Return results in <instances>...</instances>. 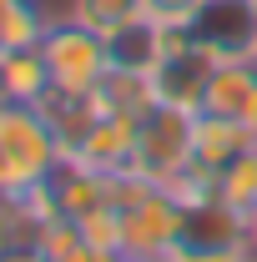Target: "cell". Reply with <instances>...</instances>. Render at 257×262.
I'll return each instance as SVG.
<instances>
[{
    "label": "cell",
    "mask_w": 257,
    "mask_h": 262,
    "mask_svg": "<svg viewBox=\"0 0 257 262\" xmlns=\"http://www.w3.org/2000/svg\"><path fill=\"white\" fill-rule=\"evenodd\" d=\"M202 10V0H141V15H152L166 31H187Z\"/></svg>",
    "instance_id": "cell-17"
},
{
    "label": "cell",
    "mask_w": 257,
    "mask_h": 262,
    "mask_svg": "<svg viewBox=\"0 0 257 262\" xmlns=\"http://www.w3.org/2000/svg\"><path fill=\"white\" fill-rule=\"evenodd\" d=\"M187 35L207 56H217V61H257L252 0H202V10L187 26Z\"/></svg>",
    "instance_id": "cell-6"
},
{
    "label": "cell",
    "mask_w": 257,
    "mask_h": 262,
    "mask_svg": "<svg viewBox=\"0 0 257 262\" xmlns=\"http://www.w3.org/2000/svg\"><path fill=\"white\" fill-rule=\"evenodd\" d=\"M66 15L81 20V26H91L96 35H111L116 26H126L131 15H141V0H71Z\"/></svg>",
    "instance_id": "cell-15"
},
{
    "label": "cell",
    "mask_w": 257,
    "mask_h": 262,
    "mask_svg": "<svg viewBox=\"0 0 257 262\" xmlns=\"http://www.w3.org/2000/svg\"><path fill=\"white\" fill-rule=\"evenodd\" d=\"M217 196H222L232 212H242V217H252V212H257V146H252V151H242L232 166L217 171Z\"/></svg>",
    "instance_id": "cell-14"
},
{
    "label": "cell",
    "mask_w": 257,
    "mask_h": 262,
    "mask_svg": "<svg viewBox=\"0 0 257 262\" xmlns=\"http://www.w3.org/2000/svg\"><path fill=\"white\" fill-rule=\"evenodd\" d=\"M192 131H197V111L187 106H172V101H157L141 121H136V157H131V171L166 187L172 177H182L192 166Z\"/></svg>",
    "instance_id": "cell-1"
},
{
    "label": "cell",
    "mask_w": 257,
    "mask_h": 262,
    "mask_svg": "<svg viewBox=\"0 0 257 262\" xmlns=\"http://www.w3.org/2000/svg\"><path fill=\"white\" fill-rule=\"evenodd\" d=\"M247 252H252V257H257V212H252V217H247Z\"/></svg>",
    "instance_id": "cell-19"
},
{
    "label": "cell",
    "mask_w": 257,
    "mask_h": 262,
    "mask_svg": "<svg viewBox=\"0 0 257 262\" xmlns=\"http://www.w3.org/2000/svg\"><path fill=\"white\" fill-rule=\"evenodd\" d=\"M182 212L187 207L166 187H152L131 207H121V257H146V262L172 257L182 242Z\"/></svg>",
    "instance_id": "cell-4"
},
{
    "label": "cell",
    "mask_w": 257,
    "mask_h": 262,
    "mask_svg": "<svg viewBox=\"0 0 257 262\" xmlns=\"http://www.w3.org/2000/svg\"><path fill=\"white\" fill-rule=\"evenodd\" d=\"M40 56L51 66V86L56 91H96L101 76L111 71V56H106V35H96L91 26L71 20V15H56L46 35H40Z\"/></svg>",
    "instance_id": "cell-2"
},
{
    "label": "cell",
    "mask_w": 257,
    "mask_h": 262,
    "mask_svg": "<svg viewBox=\"0 0 257 262\" xmlns=\"http://www.w3.org/2000/svg\"><path fill=\"white\" fill-rule=\"evenodd\" d=\"M217 71V56H207L187 31L172 35V51L161 56V66L152 71V86H157V101H172V106H187V111H202V96H207V81Z\"/></svg>",
    "instance_id": "cell-7"
},
{
    "label": "cell",
    "mask_w": 257,
    "mask_h": 262,
    "mask_svg": "<svg viewBox=\"0 0 257 262\" xmlns=\"http://www.w3.org/2000/svg\"><path fill=\"white\" fill-rule=\"evenodd\" d=\"M237 252H247V217L232 212L222 196L187 202L182 242H177L172 262H217V257H237Z\"/></svg>",
    "instance_id": "cell-3"
},
{
    "label": "cell",
    "mask_w": 257,
    "mask_h": 262,
    "mask_svg": "<svg viewBox=\"0 0 257 262\" xmlns=\"http://www.w3.org/2000/svg\"><path fill=\"white\" fill-rule=\"evenodd\" d=\"M20 192H31V182L20 177V166H15V157L0 146V196H20Z\"/></svg>",
    "instance_id": "cell-18"
},
{
    "label": "cell",
    "mask_w": 257,
    "mask_h": 262,
    "mask_svg": "<svg viewBox=\"0 0 257 262\" xmlns=\"http://www.w3.org/2000/svg\"><path fill=\"white\" fill-rule=\"evenodd\" d=\"M0 146L15 157V166H20V177L26 182H46L56 166H61V141H56V131H51V121L35 111V106H26V101H0Z\"/></svg>",
    "instance_id": "cell-5"
},
{
    "label": "cell",
    "mask_w": 257,
    "mask_h": 262,
    "mask_svg": "<svg viewBox=\"0 0 257 262\" xmlns=\"http://www.w3.org/2000/svg\"><path fill=\"white\" fill-rule=\"evenodd\" d=\"M56 15H46L40 0H5L0 5V51H20V46H40V35Z\"/></svg>",
    "instance_id": "cell-13"
},
{
    "label": "cell",
    "mask_w": 257,
    "mask_h": 262,
    "mask_svg": "<svg viewBox=\"0 0 257 262\" xmlns=\"http://www.w3.org/2000/svg\"><path fill=\"white\" fill-rule=\"evenodd\" d=\"M172 35L166 26H157L152 15H131L126 26L106 35V56H111V71H131V76H152L161 66V56L172 51Z\"/></svg>",
    "instance_id": "cell-9"
},
{
    "label": "cell",
    "mask_w": 257,
    "mask_h": 262,
    "mask_svg": "<svg viewBox=\"0 0 257 262\" xmlns=\"http://www.w3.org/2000/svg\"><path fill=\"white\" fill-rule=\"evenodd\" d=\"M257 136L247 121H232V116H212V111H197V131H192V162L202 171H222L232 166L242 151H252Z\"/></svg>",
    "instance_id": "cell-10"
},
{
    "label": "cell",
    "mask_w": 257,
    "mask_h": 262,
    "mask_svg": "<svg viewBox=\"0 0 257 262\" xmlns=\"http://www.w3.org/2000/svg\"><path fill=\"white\" fill-rule=\"evenodd\" d=\"M51 91V66L40 56V46H20V51H0V101H35Z\"/></svg>",
    "instance_id": "cell-12"
},
{
    "label": "cell",
    "mask_w": 257,
    "mask_h": 262,
    "mask_svg": "<svg viewBox=\"0 0 257 262\" xmlns=\"http://www.w3.org/2000/svg\"><path fill=\"white\" fill-rule=\"evenodd\" d=\"M252 101H257V61H217L212 81H207V96H202V111L247 121Z\"/></svg>",
    "instance_id": "cell-11"
},
{
    "label": "cell",
    "mask_w": 257,
    "mask_h": 262,
    "mask_svg": "<svg viewBox=\"0 0 257 262\" xmlns=\"http://www.w3.org/2000/svg\"><path fill=\"white\" fill-rule=\"evenodd\" d=\"M76 227H81V237H86L91 247L121 257V212H116L111 202H101V207H91L86 217H76Z\"/></svg>",
    "instance_id": "cell-16"
},
{
    "label": "cell",
    "mask_w": 257,
    "mask_h": 262,
    "mask_svg": "<svg viewBox=\"0 0 257 262\" xmlns=\"http://www.w3.org/2000/svg\"><path fill=\"white\" fill-rule=\"evenodd\" d=\"M136 121H141V116L101 111L96 121H91V131L76 141V151H66V157L81 162L86 171H101V177L131 171V157H136Z\"/></svg>",
    "instance_id": "cell-8"
}]
</instances>
